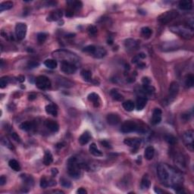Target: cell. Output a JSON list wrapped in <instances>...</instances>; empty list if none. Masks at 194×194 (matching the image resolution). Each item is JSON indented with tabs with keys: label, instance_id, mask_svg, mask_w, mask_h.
<instances>
[{
	"label": "cell",
	"instance_id": "obj_1",
	"mask_svg": "<svg viewBox=\"0 0 194 194\" xmlns=\"http://www.w3.org/2000/svg\"><path fill=\"white\" fill-rule=\"evenodd\" d=\"M157 175L161 184L175 189L181 186L183 178L181 174L167 164H160L157 167Z\"/></svg>",
	"mask_w": 194,
	"mask_h": 194
},
{
	"label": "cell",
	"instance_id": "obj_2",
	"mask_svg": "<svg viewBox=\"0 0 194 194\" xmlns=\"http://www.w3.org/2000/svg\"><path fill=\"white\" fill-rule=\"evenodd\" d=\"M171 32L181 36L184 39L190 40L193 37V29L186 25H175L170 27Z\"/></svg>",
	"mask_w": 194,
	"mask_h": 194
},
{
	"label": "cell",
	"instance_id": "obj_3",
	"mask_svg": "<svg viewBox=\"0 0 194 194\" xmlns=\"http://www.w3.org/2000/svg\"><path fill=\"white\" fill-rule=\"evenodd\" d=\"M67 172L73 178H78L81 176V163H78L76 158L71 157L67 161Z\"/></svg>",
	"mask_w": 194,
	"mask_h": 194
},
{
	"label": "cell",
	"instance_id": "obj_4",
	"mask_svg": "<svg viewBox=\"0 0 194 194\" xmlns=\"http://www.w3.org/2000/svg\"><path fill=\"white\" fill-rule=\"evenodd\" d=\"M121 131L124 134H128V133L134 132V131L143 132L144 131L143 130L142 127H139L135 121H126L125 122H124L123 124L121 125Z\"/></svg>",
	"mask_w": 194,
	"mask_h": 194
},
{
	"label": "cell",
	"instance_id": "obj_5",
	"mask_svg": "<svg viewBox=\"0 0 194 194\" xmlns=\"http://www.w3.org/2000/svg\"><path fill=\"white\" fill-rule=\"evenodd\" d=\"M177 15H178V12L177 11L171 10V11H168V12H165L163 14H161V15L159 17L158 20L160 23L167 24L175 19V18H176Z\"/></svg>",
	"mask_w": 194,
	"mask_h": 194
},
{
	"label": "cell",
	"instance_id": "obj_6",
	"mask_svg": "<svg viewBox=\"0 0 194 194\" xmlns=\"http://www.w3.org/2000/svg\"><path fill=\"white\" fill-rule=\"evenodd\" d=\"M36 86L40 90H45L51 87V81L46 76L40 75L36 78Z\"/></svg>",
	"mask_w": 194,
	"mask_h": 194
},
{
	"label": "cell",
	"instance_id": "obj_7",
	"mask_svg": "<svg viewBox=\"0 0 194 194\" xmlns=\"http://www.w3.org/2000/svg\"><path fill=\"white\" fill-rule=\"evenodd\" d=\"M183 139L186 146L191 152L193 151V140H194V132L193 130H188L184 134Z\"/></svg>",
	"mask_w": 194,
	"mask_h": 194
},
{
	"label": "cell",
	"instance_id": "obj_8",
	"mask_svg": "<svg viewBox=\"0 0 194 194\" xmlns=\"http://www.w3.org/2000/svg\"><path fill=\"white\" fill-rule=\"evenodd\" d=\"M27 31V27L24 23H17L15 26V34L17 40H22L26 37Z\"/></svg>",
	"mask_w": 194,
	"mask_h": 194
},
{
	"label": "cell",
	"instance_id": "obj_9",
	"mask_svg": "<svg viewBox=\"0 0 194 194\" xmlns=\"http://www.w3.org/2000/svg\"><path fill=\"white\" fill-rule=\"evenodd\" d=\"M61 70L62 72L67 74H74L77 71V66L74 63L68 62H62L61 64Z\"/></svg>",
	"mask_w": 194,
	"mask_h": 194
},
{
	"label": "cell",
	"instance_id": "obj_10",
	"mask_svg": "<svg viewBox=\"0 0 194 194\" xmlns=\"http://www.w3.org/2000/svg\"><path fill=\"white\" fill-rule=\"evenodd\" d=\"M179 92V84L177 82H172L168 89V99L170 102L173 101Z\"/></svg>",
	"mask_w": 194,
	"mask_h": 194
},
{
	"label": "cell",
	"instance_id": "obj_11",
	"mask_svg": "<svg viewBox=\"0 0 194 194\" xmlns=\"http://www.w3.org/2000/svg\"><path fill=\"white\" fill-rule=\"evenodd\" d=\"M106 121L110 125L112 126H115L120 123L121 121V118L118 114L111 113L108 114L106 117Z\"/></svg>",
	"mask_w": 194,
	"mask_h": 194
},
{
	"label": "cell",
	"instance_id": "obj_12",
	"mask_svg": "<svg viewBox=\"0 0 194 194\" xmlns=\"http://www.w3.org/2000/svg\"><path fill=\"white\" fill-rule=\"evenodd\" d=\"M161 115H162L161 110L160 108H155L152 112V123L155 125L159 124L161 121Z\"/></svg>",
	"mask_w": 194,
	"mask_h": 194
},
{
	"label": "cell",
	"instance_id": "obj_13",
	"mask_svg": "<svg viewBox=\"0 0 194 194\" xmlns=\"http://www.w3.org/2000/svg\"><path fill=\"white\" fill-rule=\"evenodd\" d=\"M88 100L90 102H92L94 107L99 108L100 106L101 100H100L99 96L96 92H91L90 94H89Z\"/></svg>",
	"mask_w": 194,
	"mask_h": 194
},
{
	"label": "cell",
	"instance_id": "obj_14",
	"mask_svg": "<svg viewBox=\"0 0 194 194\" xmlns=\"http://www.w3.org/2000/svg\"><path fill=\"white\" fill-rule=\"evenodd\" d=\"M124 143L128 146L134 147V148H138L139 146L140 145L141 140L139 138H127L125 139Z\"/></svg>",
	"mask_w": 194,
	"mask_h": 194
},
{
	"label": "cell",
	"instance_id": "obj_15",
	"mask_svg": "<svg viewBox=\"0 0 194 194\" xmlns=\"http://www.w3.org/2000/svg\"><path fill=\"white\" fill-rule=\"evenodd\" d=\"M63 14L61 10H56L49 14V15L47 17L48 21H57L62 18Z\"/></svg>",
	"mask_w": 194,
	"mask_h": 194
},
{
	"label": "cell",
	"instance_id": "obj_16",
	"mask_svg": "<svg viewBox=\"0 0 194 194\" xmlns=\"http://www.w3.org/2000/svg\"><path fill=\"white\" fill-rule=\"evenodd\" d=\"M46 127H47L48 130H49L51 132H57L59 129V126H58V123L56 121H52V120H47L45 123Z\"/></svg>",
	"mask_w": 194,
	"mask_h": 194
},
{
	"label": "cell",
	"instance_id": "obj_17",
	"mask_svg": "<svg viewBox=\"0 0 194 194\" xmlns=\"http://www.w3.org/2000/svg\"><path fill=\"white\" fill-rule=\"evenodd\" d=\"M56 185V181L52 179H46V177H42L40 180L41 188H46L48 186H54Z\"/></svg>",
	"mask_w": 194,
	"mask_h": 194
},
{
	"label": "cell",
	"instance_id": "obj_18",
	"mask_svg": "<svg viewBox=\"0 0 194 194\" xmlns=\"http://www.w3.org/2000/svg\"><path fill=\"white\" fill-rule=\"evenodd\" d=\"M147 103V99L144 96H140L137 98L136 102V108L138 111H141L145 108Z\"/></svg>",
	"mask_w": 194,
	"mask_h": 194
},
{
	"label": "cell",
	"instance_id": "obj_19",
	"mask_svg": "<svg viewBox=\"0 0 194 194\" xmlns=\"http://www.w3.org/2000/svg\"><path fill=\"white\" fill-rule=\"evenodd\" d=\"M125 47L127 50H134L138 47V42L133 39H127L124 42Z\"/></svg>",
	"mask_w": 194,
	"mask_h": 194
},
{
	"label": "cell",
	"instance_id": "obj_20",
	"mask_svg": "<svg viewBox=\"0 0 194 194\" xmlns=\"http://www.w3.org/2000/svg\"><path fill=\"white\" fill-rule=\"evenodd\" d=\"M179 8L181 10L184 11H188V10L192 9L193 8V2L190 0H182L179 2Z\"/></svg>",
	"mask_w": 194,
	"mask_h": 194
},
{
	"label": "cell",
	"instance_id": "obj_21",
	"mask_svg": "<svg viewBox=\"0 0 194 194\" xmlns=\"http://www.w3.org/2000/svg\"><path fill=\"white\" fill-rule=\"evenodd\" d=\"M91 135L89 131H85L81 134V136L79 137V143L81 145H86L88 143L89 141L90 140Z\"/></svg>",
	"mask_w": 194,
	"mask_h": 194
},
{
	"label": "cell",
	"instance_id": "obj_22",
	"mask_svg": "<svg viewBox=\"0 0 194 194\" xmlns=\"http://www.w3.org/2000/svg\"><path fill=\"white\" fill-rule=\"evenodd\" d=\"M106 54H107V52L105 49L102 48V47H96L92 56L96 58H102L106 56Z\"/></svg>",
	"mask_w": 194,
	"mask_h": 194
},
{
	"label": "cell",
	"instance_id": "obj_23",
	"mask_svg": "<svg viewBox=\"0 0 194 194\" xmlns=\"http://www.w3.org/2000/svg\"><path fill=\"white\" fill-rule=\"evenodd\" d=\"M154 155H155V149L152 146H148L146 147V149H145L144 152V156L146 158V159L149 160H152L154 157Z\"/></svg>",
	"mask_w": 194,
	"mask_h": 194
},
{
	"label": "cell",
	"instance_id": "obj_24",
	"mask_svg": "<svg viewBox=\"0 0 194 194\" xmlns=\"http://www.w3.org/2000/svg\"><path fill=\"white\" fill-rule=\"evenodd\" d=\"M89 150H90V152L92 155H93L94 156H102V152L99 149L98 147H97V146H96V143H91L90 146V147H89Z\"/></svg>",
	"mask_w": 194,
	"mask_h": 194
},
{
	"label": "cell",
	"instance_id": "obj_25",
	"mask_svg": "<svg viewBox=\"0 0 194 194\" xmlns=\"http://www.w3.org/2000/svg\"><path fill=\"white\" fill-rule=\"evenodd\" d=\"M46 109V113L49 114V115H51L52 116H57L58 115V110L56 108V107L52 104H49L45 108Z\"/></svg>",
	"mask_w": 194,
	"mask_h": 194
},
{
	"label": "cell",
	"instance_id": "obj_26",
	"mask_svg": "<svg viewBox=\"0 0 194 194\" xmlns=\"http://www.w3.org/2000/svg\"><path fill=\"white\" fill-rule=\"evenodd\" d=\"M122 106L127 112H132L133 110L134 109L135 104L131 100H127V101H125L122 103Z\"/></svg>",
	"mask_w": 194,
	"mask_h": 194
},
{
	"label": "cell",
	"instance_id": "obj_27",
	"mask_svg": "<svg viewBox=\"0 0 194 194\" xmlns=\"http://www.w3.org/2000/svg\"><path fill=\"white\" fill-rule=\"evenodd\" d=\"M53 161V157L50 151L47 150L45 152L44 158H43V163L46 165H49Z\"/></svg>",
	"mask_w": 194,
	"mask_h": 194
},
{
	"label": "cell",
	"instance_id": "obj_28",
	"mask_svg": "<svg viewBox=\"0 0 194 194\" xmlns=\"http://www.w3.org/2000/svg\"><path fill=\"white\" fill-rule=\"evenodd\" d=\"M150 185H151V183H150L148 175H144L142 178V181H141V187L144 190H146V189L149 188Z\"/></svg>",
	"mask_w": 194,
	"mask_h": 194
},
{
	"label": "cell",
	"instance_id": "obj_29",
	"mask_svg": "<svg viewBox=\"0 0 194 194\" xmlns=\"http://www.w3.org/2000/svg\"><path fill=\"white\" fill-rule=\"evenodd\" d=\"M44 65L46 67L49 69H55L58 66L57 61L55 59H47L44 62Z\"/></svg>",
	"mask_w": 194,
	"mask_h": 194
},
{
	"label": "cell",
	"instance_id": "obj_30",
	"mask_svg": "<svg viewBox=\"0 0 194 194\" xmlns=\"http://www.w3.org/2000/svg\"><path fill=\"white\" fill-rule=\"evenodd\" d=\"M13 7V2L7 1V2H3L0 4V12H2L6 10H9L12 8Z\"/></svg>",
	"mask_w": 194,
	"mask_h": 194
},
{
	"label": "cell",
	"instance_id": "obj_31",
	"mask_svg": "<svg viewBox=\"0 0 194 194\" xmlns=\"http://www.w3.org/2000/svg\"><path fill=\"white\" fill-rule=\"evenodd\" d=\"M8 165L9 167L12 168V170L15 171H21V166H20V164L18 163V161H16L15 159H11L8 161Z\"/></svg>",
	"mask_w": 194,
	"mask_h": 194
},
{
	"label": "cell",
	"instance_id": "obj_32",
	"mask_svg": "<svg viewBox=\"0 0 194 194\" xmlns=\"http://www.w3.org/2000/svg\"><path fill=\"white\" fill-rule=\"evenodd\" d=\"M185 84L187 87H192L194 84V76L192 74H189L185 78Z\"/></svg>",
	"mask_w": 194,
	"mask_h": 194
},
{
	"label": "cell",
	"instance_id": "obj_33",
	"mask_svg": "<svg viewBox=\"0 0 194 194\" xmlns=\"http://www.w3.org/2000/svg\"><path fill=\"white\" fill-rule=\"evenodd\" d=\"M175 162L176 163V165H177L179 168H183L184 167H185L184 159L183 158V156H181V155H178V156H176Z\"/></svg>",
	"mask_w": 194,
	"mask_h": 194
},
{
	"label": "cell",
	"instance_id": "obj_34",
	"mask_svg": "<svg viewBox=\"0 0 194 194\" xmlns=\"http://www.w3.org/2000/svg\"><path fill=\"white\" fill-rule=\"evenodd\" d=\"M21 177L22 178L23 181L26 184L29 185V186H33V177L30 176V175H21Z\"/></svg>",
	"mask_w": 194,
	"mask_h": 194
},
{
	"label": "cell",
	"instance_id": "obj_35",
	"mask_svg": "<svg viewBox=\"0 0 194 194\" xmlns=\"http://www.w3.org/2000/svg\"><path fill=\"white\" fill-rule=\"evenodd\" d=\"M110 93H111V95H112L114 99L117 100V101H121V100H123L124 96H122L121 93H119V92H118L117 90H115V89L112 90Z\"/></svg>",
	"mask_w": 194,
	"mask_h": 194
},
{
	"label": "cell",
	"instance_id": "obj_36",
	"mask_svg": "<svg viewBox=\"0 0 194 194\" xmlns=\"http://www.w3.org/2000/svg\"><path fill=\"white\" fill-rule=\"evenodd\" d=\"M58 84L62 87H71L73 86V83L71 82V81H67V79L65 78H59L58 80Z\"/></svg>",
	"mask_w": 194,
	"mask_h": 194
},
{
	"label": "cell",
	"instance_id": "obj_37",
	"mask_svg": "<svg viewBox=\"0 0 194 194\" xmlns=\"http://www.w3.org/2000/svg\"><path fill=\"white\" fill-rule=\"evenodd\" d=\"M81 77L83 78V80L86 81H90L92 78V74L90 71L87 70H82L81 72Z\"/></svg>",
	"mask_w": 194,
	"mask_h": 194
},
{
	"label": "cell",
	"instance_id": "obj_38",
	"mask_svg": "<svg viewBox=\"0 0 194 194\" xmlns=\"http://www.w3.org/2000/svg\"><path fill=\"white\" fill-rule=\"evenodd\" d=\"M19 127L22 131H31L32 127H33V124H32V123L29 122V121H25V122L21 123Z\"/></svg>",
	"mask_w": 194,
	"mask_h": 194
},
{
	"label": "cell",
	"instance_id": "obj_39",
	"mask_svg": "<svg viewBox=\"0 0 194 194\" xmlns=\"http://www.w3.org/2000/svg\"><path fill=\"white\" fill-rule=\"evenodd\" d=\"M141 33H142V35L145 38H149L151 37V35H152V31L149 27H143L142 30H141Z\"/></svg>",
	"mask_w": 194,
	"mask_h": 194
},
{
	"label": "cell",
	"instance_id": "obj_40",
	"mask_svg": "<svg viewBox=\"0 0 194 194\" xmlns=\"http://www.w3.org/2000/svg\"><path fill=\"white\" fill-rule=\"evenodd\" d=\"M143 90L145 91V92H146L147 94L152 95L155 92V88L149 84H143Z\"/></svg>",
	"mask_w": 194,
	"mask_h": 194
},
{
	"label": "cell",
	"instance_id": "obj_41",
	"mask_svg": "<svg viewBox=\"0 0 194 194\" xmlns=\"http://www.w3.org/2000/svg\"><path fill=\"white\" fill-rule=\"evenodd\" d=\"M87 31H88V33L90 34V36H92L94 37L97 34V32H98V30L96 28V26L94 25H90L88 27H87Z\"/></svg>",
	"mask_w": 194,
	"mask_h": 194
},
{
	"label": "cell",
	"instance_id": "obj_42",
	"mask_svg": "<svg viewBox=\"0 0 194 194\" xmlns=\"http://www.w3.org/2000/svg\"><path fill=\"white\" fill-rule=\"evenodd\" d=\"M67 3L71 4L70 6H72V8H74V9H80V8H82L83 6L82 2H80V1H71V2H68Z\"/></svg>",
	"mask_w": 194,
	"mask_h": 194
},
{
	"label": "cell",
	"instance_id": "obj_43",
	"mask_svg": "<svg viewBox=\"0 0 194 194\" xmlns=\"http://www.w3.org/2000/svg\"><path fill=\"white\" fill-rule=\"evenodd\" d=\"M96 49V47L95 46L90 45V46H86V47H84L83 49V52H87V53H89V54H92H92L94 53Z\"/></svg>",
	"mask_w": 194,
	"mask_h": 194
},
{
	"label": "cell",
	"instance_id": "obj_44",
	"mask_svg": "<svg viewBox=\"0 0 194 194\" xmlns=\"http://www.w3.org/2000/svg\"><path fill=\"white\" fill-rule=\"evenodd\" d=\"M9 77H2L0 79V87L3 89L4 87H6V85L8 84L9 82Z\"/></svg>",
	"mask_w": 194,
	"mask_h": 194
},
{
	"label": "cell",
	"instance_id": "obj_45",
	"mask_svg": "<svg viewBox=\"0 0 194 194\" xmlns=\"http://www.w3.org/2000/svg\"><path fill=\"white\" fill-rule=\"evenodd\" d=\"M47 38V34L45 33H39L37 34V40L40 43H43Z\"/></svg>",
	"mask_w": 194,
	"mask_h": 194
},
{
	"label": "cell",
	"instance_id": "obj_46",
	"mask_svg": "<svg viewBox=\"0 0 194 194\" xmlns=\"http://www.w3.org/2000/svg\"><path fill=\"white\" fill-rule=\"evenodd\" d=\"M60 184L63 187H65V188H69L71 186V183L65 178L60 179Z\"/></svg>",
	"mask_w": 194,
	"mask_h": 194
},
{
	"label": "cell",
	"instance_id": "obj_47",
	"mask_svg": "<svg viewBox=\"0 0 194 194\" xmlns=\"http://www.w3.org/2000/svg\"><path fill=\"white\" fill-rule=\"evenodd\" d=\"M165 140L171 145H174L176 143V138L172 135H167V136H165Z\"/></svg>",
	"mask_w": 194,
	"mask_h": 194
},
{
	"label": "cell",
	"instance_id": "obj_48",
	"mask_svg": "<svg viewBox=\"0 0 194 194\" xmlns=\"http://www.w3.org/2000/svg\"><path fill=\"white\" fill-rule=\"evenodd\" d=\"M2 144H4L5 146H7L8 149H14V147H13V145L11 143V142H10L9 140H8V139L6 138H3L2 140Z\"/></svg>",
	"mask_w": 194,
	"mask_h": 194
},
{
	"label": "cell",
	"instance_id": "obj_49",
	"mask_svg": "<svg viewBox=\"0 0 194 194\" xmlns=\"http://www.w3.org/2000/svg\"><path fill=\"white\" fill-rule=\"evenodd\" d=\"M11 136H12V139H13V140H15V141H17V142H19V143L21 142V138H20V136H18V135H17L15 132L12 133Z\"/></svg>",
	"mask_w": 194,
	"mask_h": 194
},
{
	"label": "cell",
	"instance_id": "obj_50",
	"mask_svg": "<svg viewBox=\"0 0 194 194\" xmlns=\"http://www.w3.org/2000/svg\"><path fill=\"white\" fill-rule=\"evenodd\" d=\"M39 65H40L39 62H29V64H28V67H29V68H33V67H38Z\"/></svg>",
	"mask_w": 194,
	"mask_h": 194
},
{
	"label": "cell",
	"instance_id": "obj_51",
	"mask_svg": "<svg viewBox=\"0 0 194 194\" xmlns=\"http://www.w3.org/2000/svg\"><path fill=\"white\" fill-rule=\"evenodd\" d=\"M6 183V177L2 175V176H1V177H0V185H1V186H3Z\"/></svg>",
	"mask_w": 194,
	"mask_h": 194
},
{
	"label": "cell",
	"instance_id": "obj_52",
	"mask_svg": "<svg viewBox=\"0 0 194 194\" xmlns=\"http://www.w3.org/2000/svg\"><path fill=\"white\" fill-rule=\"evenodd\" d=\"M142 81L143 84H150V80L149 77H143Z\"/></svg>",
	"mask_w": 194,
	"mask_h": 194
},
{
	"label": "cell",
	"instance_id": "obj_53",
	"mask_svg": "<svg viewBox=\"0 0 194 194\" xmlns=\"http://www.w3.org/2000/svg\"><path fill=\"white\" fill-rule=\"evenodd\" d=\"M101 144L103 146L106 147V148H111V145L109 144V143H108L106 140L101 141Z\"/></svg>",
	"mask_w": 194,
	"mask_h": 194
},
{
	"label": "cell",
	"instance_id": "obj_54",
	"mask_svg": "<svg viewBox=\"0 0 194 194\" xmlns=\"http://www.w3.org/2000/svg\"><path fill=\"white\" fill-rule=\"evenodd\" d=\"M77 193L78 194H87V191L83 188H80V189H78V190H77Z\"/></svg>",
	"mask_w": 194,
	"mask_h": 194
},
{
	"label": "cell",
	"instance_id": "obj_55",
	"mask_svg": "<svg viewBox=\"0 0 194 194\" xmlns=\"http://www.w3.org/2000/svg\"><path fill=\"white\" fill-rule=\"evenodd\" d=\"M37 98V95L35 94V93H31V94L28 96V99H29V100H33Z\"/></svg>",
	"mask_w": 194,
	"mask_h": 194
},
{
	"label": "cell",
	"instance_id": "obj_56",
	"mask_svg": "<svg viewBox=\"0 0 194 194\" xmlns=\"http://www.w3.org/2000/svg\"><path fill=\"white\" fill-rule=\"evenodd\" d=\"M58 169L57 168H52V177H56V175H58Z\"/></svg>",
	"mask_w": 194,
	"mask_h": 194
},
{
	"label": "cell",
	"instance_id": "obj_57",
	"mask_svg": "<svg viewBox=\"0 0 194 194\" xmlns=\"http://www.w3.org/2000/svg\"><path fill=\"white\" fill-rule=\"evenodd\" d=\"M137 66H138L139 68H144V67H146V64L143 63V62H140V63L137 64Z\"/></svg>",
	"mask_w": 194,
	"mask_h": 194
},
{
	"label": "cell",
	"instance_id": "obj_58",
	"mask_svg": "<svg viewBox=\"0 0 194 194\" xmlns=\"http://www.w3.org/2000/svg\"><path fill=\"white\" fill-rule=\"evenodd\" d=\"M17 80L19 81V82L22 83L25 81V77H24V76H22V75H21V76H18V77H17Z\"/></svg>",
	"mask_w": 194,
	"mask_h": 194
},
{
	"label": "cell",
	"instance_id": "obj_59",
	"mask_svg": "<svg viewBox=\"0 0 194 194\" xmlns=\"http://www.w3.org/2000/svg\"><path fill=\"white\" fill-rule=\"evenodd\" d=\"M73 12L71 11V10H68V11L66 12V16H67V17H71V16H73Z\"/></svg>",
	"mask_w": 194,
	"mask_h": 194
},
{
	"label": "cell",
	"instance_id": "obj_60",
	"mask_svg": "<svg viewBox=\"0 0 194 194\" xmlns=\"http://www.w3.org/2000/svg\"><path fill=\"white\" fill-rule=\"evenodd\" d=\"M137 56H138V57L140 58V59H143V58H146V54L143 53V52H141V53L138 54Z\"/></svg>",
	"mask_w": 194,
	"mask_h": 194
},
{
	"label": "cell",
	"instance_id": "obj_61",
	"mask_svg": "<svg viewBox=\"0 0 194 194\" xmlns=\"http://www.w3.org/2000/svg\"><path fill=\"white\" fill-rule=\"evenodd\" d=\"M155 192L157 193H163V191H162L161 190H160V189H159V188L157 189V187H155Z\"/></svg>",
	"mask_w": 194,
	"mask_h": 194
},
{
	"label": "cell",
	"instance_id": "obj_62",
	"mask_svg": "<svg viewBox=\"0 0 194 194\" xmlns=\"http://www.w3.org/2000/svg\"><path fill=\"white\" fill-rule=\"evenodd\" d=\"M108 44H112V43H113V40H108Z\"/></svg>",
	"mask_w": 194,
	"mask_h": 194
}]
</instances>
